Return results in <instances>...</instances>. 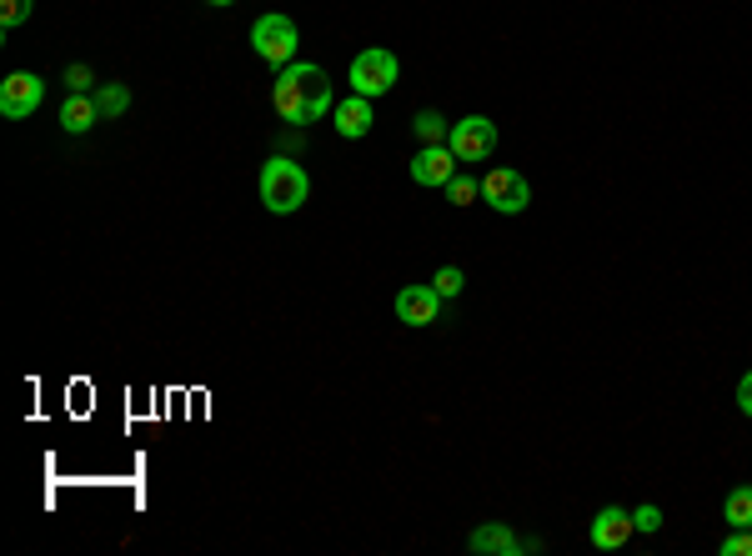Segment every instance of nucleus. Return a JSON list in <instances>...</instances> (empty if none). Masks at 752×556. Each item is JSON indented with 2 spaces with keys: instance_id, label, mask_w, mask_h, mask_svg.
Returning <instances> with one entry per match:
<instances>
[{
  "instance_id": "nucleus-9",
  "label": "nucleus",
  "mask_w": 752,
  "mask_h": 556,
  "mask_svg": "<svg viewBox=\"0 0 752 556\" xmlns=\"http://www.w3.org/2000/svg\"><path fill=\"white\" fill-rule=\"evenodd\" d=\"M441 316L437 286H402L397 291V321L402 326H431Z\"/></svg>"
},
{
  "instance_id": "nucleus-14",
  "label": "nucleus",
  "mask_w": 752,
  "mask_h": 556,
  "mask_svg": "<svg viewBox=\"0 0 752 556\" xmlns=\"http://www.w3.org/2000/svg\"><path fill=\"white\" fill-rule=\"evenodd\" d=\"M723 521L727 527H752V486H732V492H727Z\"/></svg>"
},
{
  "instance_id": "nucleus-24",
  "label": "nucleus",
  "mask_w": 752,
  "mask_h": 556,
  "mask_svg": "<svg viewBox=\"0 0 752 556\" xmlns=\"http://www.w3.org/2000/svg\"><path fill=\"white\" fill-rule=\"evenodd\" d=\"M206 5H231V0H206Z\"/></svg>"
},
{
  "instance_id": "nucleus-3",
  "label": "nucleus",
  "mask_w": 752,
  "mask_h": 556,
  "mask_svg": "<svg viewBox=\"0 0 752 556\" xmlns=\"http://www.w3.org/2000/svg\"><path fill=\"white\" fill-rule=\"evenodd\" d=\"M297 46H301V30H297V21L281 11L261 15L256 26H251V51H256L266 65H276V71L297 61Z\"/></svg>"
},
{
  "instance_id": "nucleus-15",
  "label": "nucleus",
  "mask_w": 752,
  "mask_h": 556,
  "mask_svg": "<svg viewBox=\"0 0 752 556\" xmlns=\"http://www.w3.org/2000/svg\"><path fill=\"white\" fill-rule=\"evenodd\" d=\"M96 105H101V121H116V116H126L130 91L121 86V80H105L101 91H96Z\"/></svg>"
},
{
  "instance_id": "nucleus-6",
  "label": "nucleus",
  "mask_w": 752,
  "mask_h": 556,
  "mask_svg": "<svg viewBox=\"0 0 752 556\" xmlns=\"http://www.w3.org/2000/svg\"><path fill=\"white\" fill-rule=\"evenodd\" d=\"M447 146H452L456 161H487V155L497 151V121H487V116L452 121V130H447Z\"/></svg>"
},
{
  "instance_id": "nucleus-7",
  "label": "nucleus",
  "mask_w": 752,
  "mask_h": 556,
  "mask_svg": "<svg viewBox=\"0 0 752 556\" xmlns=\"http://www.w3.org/2000/svg\"><path fill=\"white\" fill-rule=\"evenodd\" d=\"M40 101H46V80H40L36 71H15V76L0 80V116H5V121L36 116Z\"/></svg>"
},
{
  "instance_id": "nucleus-1",
  "label": "nucleus",
  "mask_w": 752,
  "mask_h": 556,
  "mask_svg": "<svg viewBox=\"0 0 752 556\" xmlns=\"http://www.w3.org/2000/svg\"><path fill=\"white\" fill-rule=\"evenodd\" d=\"M331 80H326L322 65H306V61H291L276 71L272 80V111L286 121V126H312L331 111Z\"/></svg>"
},
{
  "instance_id": "nucleus-17",
  "label": "nucleus",
  "mask_w": 752,
  "mask_h": 556,
  "mask_svg": "<svg viewBox=\"0 0 752 556\" xmlns=\"http://www.w3.org/2000/svg\"><path fill=\"white\" fill-rule=\"evenodd\" d=\"M441 191H447L452 206H472V201H481V181H472V176H452Z\"/></svg>"
},
{
  "instance_id": "nucleus-8",
  "label": "nucleus",
  "mask_w": 752,
  "mask_h": 556,
  "mask_svg": "<svg viewBox=\"0 0 752 556\" xmlns=\"http://www.w3.org/2000/svg\"><path fill=\"white\" fill-rule=\"evenodd\" d=\"M456 166H462V161L452 155V146H447V141L422 146V151L412 155V181H416V186H431V191H437V186H447V181L456 176Z\"/></svg>"
},
{
  "instance_id": "nucleus-20",
  "label": "nucleus",
  "mask_w": 752,
  "mask_h": 556,
  "mask_svg": "<svg viewBox=\"0 0 752 556\" xmlns=\"http://www.w3.org/2000/svg\"><path fill=\"white\" fill-rule=\"evenodd\" d=\"M717 552L723 556H752V527H732V536H727Z\"/></svg>"
},
{
  "instance_id": "nucleus-16",
  "label": "nucleus",
  "mask_w": 752,
  "mask_h": 556,
  "mask_svg": "<svg viewBox=\"0 0 752 556\" xmlns=\"http://www.w3.org/2000/svg\"><path fill=\"white\" fill-rule=\"evenodd\" d=\"M412 130H416V141H422V146H437V141H447V130H452V126H447L437 111H416Z\"/></svg>"
},
{
  "instance_id": "nucleus-12",
  "label": "nucleus",
  "mask_w": 752,
  "mask_h": 556,
  "mask_svg": "<svg viewBox=\"0 0 752 556\" xmlns=\"http://www.w3.org/2000/svg\"><path fill=\"white\" fill-rule=\"evenodd\" d=\"M331 121H337V136L341 141H362L366 130H372V96H356L351 91L347 101H337L331 105Z\"/></svg>"
},
{
  "instance_id": "nucleus-4",
  "label": "nucleus",
  "mask_w": 752,
  "mask_h": 556,
  "mask_svg": "<svg viewBox=\"0 0 752 556\" xmlns=\"http://www.w3.org/2000/svg\"><path fill=\"white\" fill-rule=\"evenodd\" d=\"M481 201L497 211V216H522V211L532 206V186H527V176L512 166H492L487 176H481Z\"/></svg>"
},
{
  "instance_id": "nucleus-23",
  "label": "nucleus",
  "mask_w": 752,
  "mask_h": 556,
  "mask_svg": "<svg viewBox=\"0 0 752 556\" xmlns=\"http://www.w3.org/2000/svg\"><path fill=\"white\" fill-rule=\"evenodd\" d=\"M738 412H742V416H752V371L738 381Z\"/></svg>"
},
{
  "instance_id": "nucleus-2",
  "label": "nucleus",
  "mask_w": 752,
  "mask_h": 556,
  "mask_svg": "<svg viewBox=\"0 0 752 556\" xmlns=\"http://www.w3.org/2000/svg\"><path fill=\"white\" fill-rule=\"evenodd\" d=\"M306 195H312V176L301 161L291 155H272L266 166H261V206L272 211V216H291V211L306 206Z\"/></svg>"
},
{
  "instance_id": "nucleus-21",
  "label": "nucleus",
  "mask_w": 752,
  "mask_h": 556,
  "mask_svg": "<svg viewBox=\"0 0 752 556\" xmlns=\"http://www.w3.org/2000/svg\"><path fill=\"white\" fill-rule=\"evenodd\" d=\"M96 76H91V65H65V91H91Z\"/></svg>"
},
{
  "instance_id": "nucleus-19",
  "label": "nucleus",
  "mask_w": 752,
  "mask_h": 556,
  "mask_svg": "<svg viewBox=\"0 0 752 556\" xmlns=\"http://www.w3.org/2000/svg\"><path fill=\"white\" fill-rule=\"evenodd\" d=\"M431 286H437V296H441V301H452V296H462L467 276H462V266H441V271L431 276Z\"/></svg>"
},
{
  "instance_id": "nucleus-13",
  "label": "nucleus",
  "mask_w": 752,
  "mask_h": 556,
  "mask_svg": "<svg viewBox=\"0 0 752 556\" xmlns=\"http://www.w3.org/2000/svg\"><path fill=\"white\" fill-rule=\"evenodd\" d=\"M101 121V105H96L91 91H71L61 105V130L65 136H86V130Z\"/></svg>"
},
{
  "instance_id": "nucleus-18",
  "label": "nucleus",
  "mask_w": 752,
  "mask_h": 556,
  "mask_svg": "<svg viewBox=\"0 0 752 556\" xmlns=\"http://www.w3.org/2000/svg\"><path fill=\"white\" fill-rule=\"evenodd\" d=\"M30 11H36V0H0V30L26 26Z\"/></svg>"
},
{
  "instance_id": "nucleus-22",
  "label": "nucleus",
  "mask_w": 752,
  "mask_h": 556,
  "mask_svg": "<svg viewBox=\"0 0 752 556\" xmlns=\"http://www.w3.org/2000/svg\"><path fill=\"white\" fill-rule=\"evenodd\" d=\"M632 527L642 531V536H652V531L662 527V511H657V506H637V511H632Z\"/></svg>"
},
{
  "instance_id": "nucleus-5",
  "label": "nucleus",
  "mask_w": 752,
  "mask_h": 556,
  "mask_svg": "<svg viewBox=\"0 0 752 556\" xmlns=\"http://www.w3.org/2000/svg\"><path fill=\"white\" fill-rule=\"evenodd\" d=\"M397 76H402V65H397V55L381 51V46H366V51H356V61H351V91L356 96H387L391 86H397Z\"/></svg>"
},
{
  "instance_id": "nucleus-10",
  "label": "nucleus",
  "mask_w": 752,
  "mask_h": 556,
  "mask_svg": "<svg viewBox=\"0 0 752 556\" xmlns=\"http://www.w3.org/2000/svg\"><path fill=\"white\" fill-rule=\"evenodd\" d=\"M632 511L627 506H602L592 517V546L597 552H617V546L632 542Z\"/></svg>"
},
{
  "instance_id": "nucleus-11",
  "label": "nucleus",
  "mask_w": 752,
  "mask_h": 556,
  "mask_svg": "<svg viewBox=\"0 0 752 556\" xmlns=\"http://www.w3.org/2000/svg\"><path fill=\"white\" fill-rule=\"evenodd\" d=\"M467 546L477 556H517V552H527V542H522L506 521H481V527L467 536Z\"/></svg>"
}]
</instances>
